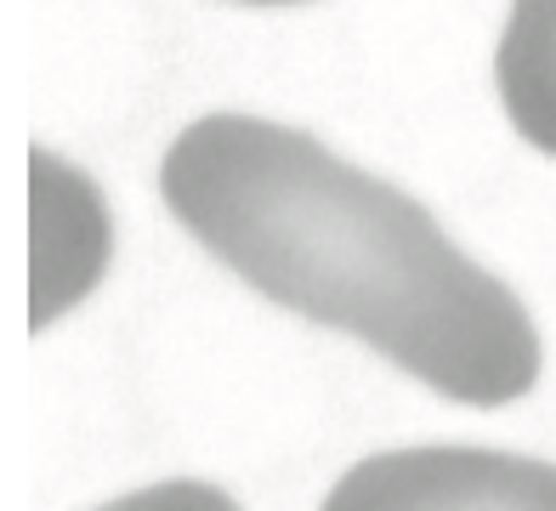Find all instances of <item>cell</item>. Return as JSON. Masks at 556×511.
Returning <instances> with one entry per match:
<instances>
[{
  "mask_svg": "<svg viewBox=\"0 0 556 511\" xmlns=\"http://www.w3.org/2000/svg\"><path fill=\"white\" fill-rule=\"evenodd\" d=\"M170 216L256 296L358 336L432 392L500 409L540 381V336L420 199L256 114H205L160 165Z\"/></svg>",
  "mask_w": 556,
  "mask_h": 511,
  "instance_id": "6da1fadb",
  "label": "cell"
},
{
  "mask_svg": "<svg viewBox=\"0 0 556 511\" xmlns=\"http://www.w3.org/2000/svg\"><path fill=\"white\" fill-rule=\"evenodd\" d=\"M324 511H556V466L500 449H387L358 460Z\"/></svg>",
  "mask_w": 556,
  "mask_h": 511,
  "instance_id": "7a4b0ae2",
  "label": "cell"
},
{
  "mask_svg": "<svg viewBox=\"0 0 556 511\" xmlns=\"http://www.w3.org/2000/svg\"><path fill=\"white\" fill-rule=\"evenodd\" d=\"M35 171V307L29 329H46L74 307L109 262V216L80 171H63L46 148L29 153Z\"/></svg>",
  "mask_w": 556,
  "mask_h": 511,
  "instance_id": "3957f363",
  "label": "cell"
},
{
  "mask_svg": "<svg viewBox=\"0 0 556 511\" xmlns=\"http://www.w3.org/2000/svg\"><path fill=\"white\" fill-rule=\"evenodd\" d=\"M494 86L517 137L556 160V0H511L494 51Z\"/></svg>",
  "mask_w": 556,
  "mask_h": 511,
  "instance_id": "277c9868",
  "label": "cell"
},
{
  "mask_svg": "<svg viewBox=\"0 0 556 511\" xmlns=\"http://www.w3.org/2000/svg\"><path fill=\"white\" fill-rule=\"evenodd\" d=\"M97 511H239L233 495H222L216 483H199V477H170L154 483V489H137V495H119Z\"/></svg>",
  "mask_w": 556,
  "mask_h": 511,
  "instance_id": "5b68a950",
  "label": "cell"
},
{
  "mask_svg": "<svg viewBox=\"0 0 556 511\" xmlns=\"http://www.w3.org/2000/svg\"><path fill=\"white\" fill-rule=\"evenodd\" d=\"M244 7H301V0H244Z\"/></svg>",
  "mask_w": 556,
  "mask_h": 511,
  "instance_id": "8992f818",
  "label": "cell"
}]
</instances>
